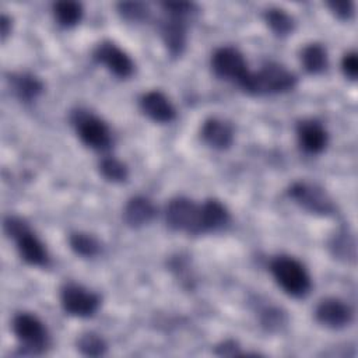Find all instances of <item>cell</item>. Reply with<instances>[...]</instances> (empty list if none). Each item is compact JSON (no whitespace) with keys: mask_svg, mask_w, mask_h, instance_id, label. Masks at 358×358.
Segmentation results:
<instances>
[{"mask_svg":"<svg viewBox=\"0 0 358 358\" xmlns=\"http://www.w3.org/2000/svg\"><path fill=\"white\" fill-rule=\"evenodd\" d=\"M316 320L329 329H341L352 320L351 308L338 298H324L315 309Z\"/></svg>","mask_w":358,"mask_h":358,"instance_id":"11","label":"cell"},{"mask_svg":"<svg viewBox=\"0 0 358 358\" xmlns=\"http://www.w3.org/2000/svg\"><path fill=\"white\" fill-rule=\"evenodd\" d=\"M301 60L305 70L312 74H319L324 71L329 64V57L324 46L316 42L309 43L302 49Z\"/></svg>","mask_w":358,"mask_h":358,"instance_id":"19","label":"cell"},{"mask_svg":"<svg viewBox=\"0 0 358 358\" xmlns=\"http://www.w3.org/2000/svg\"><path fill=\"white\" fill-rule=\"evenodd\" d=\"M10 85L13 94L24 102L36 99L43 91L42 81L29 73L13 74L10 77Z\"/></svg>","mask_w":358,"mask_h":358,"instance_id":"18","label":"cell"},{"mask_svg":"<svg viewBox=\"0 0 358 358\" xmlns=\"http://www.w3.org/2000/svg\"><path fill=\"white\" fill-rule=\"evenodd\" d=\"M299 145L309 154H320L329 141V134L324 126L315 119L301 120L296 126Z\"/></svg>","mask_w":358,"mask_h":358,"instance_id":"12","label":"cell"},{"mask_svg":"<svg viewBox=\"0 0 358 358\" xmlns=\"http://www.w3.org/2000/svg\"><path fill=\"white\" fill-rule=\"evenodd\" d=\"M262 322L264 326H267L268 329L273 327H278L284 323L282 320V313L278 309H266L262 313Z\"/></svg>","mask_w":358,"mask_h":358,"instance_id":"29","label":"cell"},{"mask_svg":"<svg viewBox=\"0 0 358 358\" xmlns=\"http://www.w3.org/2000/svg\"><path fill=\"white\" fill-rule=\"evenodd\" d=\"M140 108L151 120L158 123L172 122L176 116V110L172 102L161 91H148L140 99Z\"/></svg>","mask_w":358,"mask_h":358,"instance_id":"14","label":"cell"},{"mask_svg":"<svg viewBox=\"0 0 358 358\" xmlns=\"http://www.w3.org/2000/svg\"><path fill=\"white\" fill-rule=\"evenodd\" d=\"M201 138L215 150H227L234 141V130L225 120L210 117L201 126Z\"/></svg>","mask_w":358,"mask_h":358,"instance_id":"15","label":"cell"},{"mask_svg":"<svg viewBox=\"0 0 358 358\" xmlns=\"http://www.w3.org/2000/svg\"><path fill=\"white\" fill-rule=\"evenodd\" d=\"M4 229L13 239H15L18 253L24 262L32 266L48 264L49 256L45 245L21 218L8 217L4 221Z\"/></svg>","mask_w":358,"mask_h":358,"instance_id":"3","label":"cell"},{"mask_svg":"<svg viewBox=\"0 0 358 358\" xmlns=\"http://www.w3.org/2000/svg\"><path fill=\"white\" fill-rule=\"evenodd\" d=\"M270 271L277 284L294 298L305 296L310 289V277L301 262L291 256H277L270 263Z\"/></svg>","mask_w":358,"mask_h":358,"instance_id":"2","label":"cell"},{"mask_svg":"<svg viewBox=\"0 0 358 358\" xmlns=\"http://www.w3.org/2000/svg\"><path fill=\"white\" fill-rule=\"evenodd\" d=\"M71 122L80 140L92 150H106L112 144V133L108 124L98 116L78 109L73 113Z\"/></svg>","mask_w":358,"mask_h":358,"instance_id":"4","label":"cell"},{"mask_svg":"<svg viewBox=\"0 0 358 358\" xmlns=\"http://www.w3.org/2000/svg\"><path fill=\"white\" fill-rule=\"evenodd\" d=\"M117 11L120 13V15L131 22H138V21H144L148 18L150 14V8L145 3H140V1H123L117 4Z\"/></svg>","mask_w":358,"mask_h":358,"instance_id":"25","label":"cell"},{"mask_svg":"<svg viewBox=\"0 0 358 358\" xmlns=\"http://www.w3.org/2000/svg\"><path fill=\"white\" fill-rule=\"evenodd\" d=\"M334 249L340 253L341 250H343V253H347V256L350 255V252H348V249L351 250V252H354V241L351 239H348V234L347 232H340L338 234V236H337V239L334 241ZM351 256H354L352 253H351Z\"/></svg>","mask_w":358,"mask_h":358,"instance_id":"30","label":"cell"},{"mask_svg":"<svg viewBox=\"0 0 358 358\" xmlns=\"http://www.w3.org/2000/svg\"><path fill=\"white\" fill-rule=\"evenodd\" d=\"M60 303L69 315L88 317L98 310L99 296L78 284H66L60 291Z\"/></svg>","mask_w":358,"mask_h":358,"instance_id":"8","label":"cell"},{"mask_svg":"<svg viewBox=\"0 0 358 358\" xmlns=\"http://www.w3.org/2000/svg\"><path fill=\"white\" fill-rule=\"evenodd\" d=\"M0 29H1V38L6 39V36L8 35V32H10V29H11L10 18H8L6 14H3V15L0 17Z\"/></svg>","mask_w":358,"mask_h":358,"instance_id":"32","label":"cell"},{"mask_svg":"<svg viewBox=\"0 0 358 358\" xmlns=\"http://www.w3.org/2000/svg\"><path fill=\"white\" fill-rule=\"evenodd\" d=\"M329 8L337 15L340 20H348L354 14V3L350 0H340V1H329Z\"/></svg>","mask_w":358,"mask_h":358,"instance_id":"27","label":"cell"},{"mask_svg":"<svg viewBox=\"0 0 358 358\" xmlns=\"http://www.w3.org/2000/svg\"><path fill=\"white\" fill-rule=\"evenodd\" d=\"M13 331L18 341L31 352H41L49 343L43 322L32 313H18L13 319Z\"/></svg>","mask_w":358,"mask_h":358,"instance_id":"6","label":"cell"},{"mask_svg":"<svg viewBox=\"0 0 358 358\" xmlns=\"http://www.w3.org/2000/svg\"><path fill=\"white\" fill-rule=\"evenodd\" d=\"M296 77L277 63H267L257 71H249L241 87L253 95L280 94L292 90Z\"/></svg>","mask_w":358,"mask_h":358,"instance_id":"1","label":"cell"},{"mask_svg":"<svg viewBox=\"0 0 358 358\" xmlns=\"http://www.w3.org/2000/svg\"><path fill=\"white\" fill-rule=\"evenodd\" d=\"M162 8L165 10L166 15L171 17H178V18H185L186 15L192 14L196 10V6L193 3H185V1H179V3H162L161 4Z\"/></svg>","mask_w":358,"mask_h":358,"instance_id":"26","label":"cell"},{"mask_svg":"<svg viewBox=\"0 0 358 358\" xmlns=\"http://www.w3.org/2000/svg\"><path fill=\"white\" fill-rule=\"evenodd\" d=\"M94 57L102 63L116 77L126 78L133 74L134 64L130 56L110 41H103L96 45Z\"/></svg>","mask_w":358,"mask_h":358,"instance_id":"10","label":"cell"},{"mask_svg":"<svg viewBox=\"0 0 358 358\" xmlns=\"http://www.w3.org/2000/svg\"><path fill=\"white\" fill-rule=\"evenodd\" d=\"M77 348L83 355L87 357H101L106 352V341L94 331H87L81 334L77 340Z\"/></svg>","mask_w":358,"mask_h":358,"instance_id":"23","label":"cell"},{"mask_svg":"<svg viewBox=\"0 0 358 358\" xmlns=\"http://www.w3.org/2000/svg\"><path fill=\"white\" fill-rule=\"evenodd\" d=\"M229 221V213L227 207L215 200L210 199L206 200L200 206V227H201V234L203 232H210V231H217L222 227H225Z\"/></svg>","mask_w":358,"mask_h":358,"instance_id":"17","label":"cell"},{"mask_svg":"<svg viewBox=\"0 0 358 358\" xmlns=\"http://www.w3.org/2000/svg\"><path fill=\"white\" fill-rule=\"evenodd\" d=\"M99 172L106 180H110L115 183L124 182L129 176V169L126 164H123L115 157L102 158L99 162Z\"/></svg>","mask_w":358,"mask_h":358,"instance_id":"24","label":"cell"},{"mask_svg":"<svg viewBox=\"0 0 358 358\" xmlns=\"http://www.w3.org/2000/svg\"><path fill=\"white\" fill-rule=\"evenodd\" d=\"M161 39L171 56L178 57L186 48V24L185 18L168 15L159 24Z\"/></svg>","mask_w":358,"mask_h":358,"instance_id":"13","label":"cell"},{"mask_svg":"<svg viewBox=\"0 0 358 358\" xmlns=\"http://www.w3.org/2000/svg\"><path fill=\"white\" fill-rule=\"evenodd\" d=\"M221 351H218L220 355H236V344L234 341H225L221 347H218Z\"/></svg>","mask_w":358,"mask_h":358,"instance_id":"31","label":"cell"},{"mask_svg":"<svg viewBox=\"0 0 358 358\" xmlns=\"http://www.w3.org/2000/svg\"><path fill=\"white\" fill-rule=\"evenodd\" d=\"M341 69L343 73L347 78L350 80H357L358 76V57L355 52H348L344 55L343 60H341Z\"/></svg>","mask_w":358,"mask_h":358,"instance_id":"28","label":"cell"},{"mask_svg":"<svg viewBox=\"0 0 358 358\" xmlns=\"http://www.w3.org/2000/svg\"><path fill=\"white\" fill-rule=\"evenodd\" d=\"M165 220L173 231L201 234L200 206L187 197H176L169 201L165 210Z\"/></svg>","mask_w":358,"mask_h":358,"instance_id":"5","label":"cell"},{"mask_svg":"<svg viewBox=\"0 0 358 358\" xmlns=\"http://www.w3.org/2000/svg\"><path fill=\"white\" fill-rule=\"evenodd\" d=\"M53 14L56 21L64 27L70 28L77 25L83 18V6L78 1L63 0L53 4Z\"/></svg>","mask_w":358,"mask_h":358,"instance_id":"20","label":"cell"},{"mask_svg":"<svg viewBox=\"0 0 358 358\" xmlns=\"http://www.w3.org/2000/svg\"><path fill=\"white\" fill-rule=\"evenodd\" d=\"M289 197L302 208L313 214L329 215L334 211L331 197L317 185L308 182H295L288 189Z\"/></svg>","mask_w":358,"mask_h":358,"instance_id":"7","label":"cell"},{"mask_svg":"<svg viewBox=\"0 0 358 358\" xmlns=\"http://www.w3.org/2000/svg\"><path fill=\"white\" fill-rule=\"evenodd\" d=\"M155 215L154 204L143 196L131 197L123 210V220L131 228H138L148 224Z\"/></svg>","mask_w":358,"mask_h":358,"instance_id":"16","label":"cell"},{"mask_svg":"<svg viewBox=\"0 0 358 358\" xmlns=\"http://www.w3.org/2000/svg\"><path fill=\"white\" fill-rule=\"evenodd\" d=\"M211 67L215 76L224 80L236 81L239 85L246 78L249 69L243 55L231 46L220 48L214 52L211 59Z\"/></svg>","mask_w":358,"mask_h":358,"instance_id":"9","label":"cell"},{"mask_svg":"<svg viewBox=\"0 0 358 358\" xmlns=\"http://www.w3.org/2000/svg\"><path fill=\"white\" fill-rule=\"evenodd\" d=\"M69 243H70V248L73 249V252L83 257H94L101 250V245H99L98 239L85 232L71 234L69 238Z\"/></svg>","mask_w":358,"mask_h":358,"instance_id":"22","label":"cell"},{"mask_svg":"<svg viewBox=\"0 0 358 358\" xmlns=\"http://www.w3.org/2000/svg\"><path fill=\"white\" fill-rule=\"evenodd\" d=\"M264 20H266L267 25L270 27V29L278 36H285V35L291 34L295 27L294 18L285 10L278 8V7H271V8L266 10Z\"/></svg>","mask_w":358,"mask_h":358,"instance_id":"21","label":"cell"}]
</instances>
